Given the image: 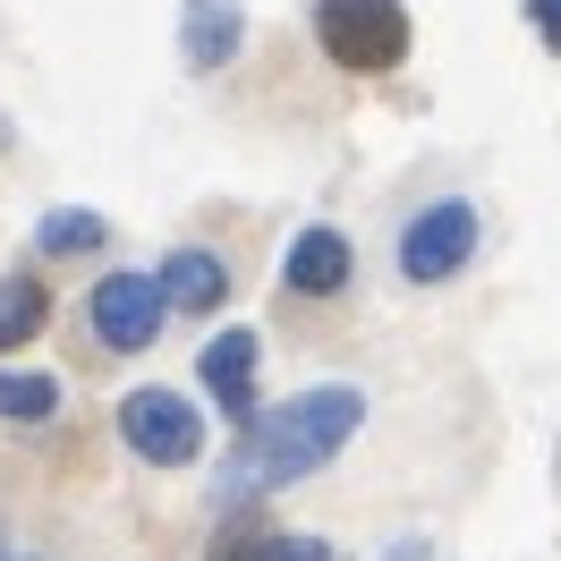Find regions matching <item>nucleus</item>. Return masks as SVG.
I'll list each match as a JSON object with an SVG mask.
<instances>
[{
  "mask_svg": "<svg viewBox=\"0 0 561 561\" xmlns=\"http://www.w3.org/2000/svg\"><path fill=\"white\" fill-rule=\"evenodd\" d=\"M357 425H366V391H350V383H323V391L280 400V409H255L239 425V451L221 459V493L239 502V493L298 485V477H316V468L341 459V443Z\"/></svg>",
  "mask_w": 561,
  "mask_h": 561,
  "instance_id": "obj_1",
  "label": "nucleus"
},
{
  "mask_svg": "<svg viewBox=\"0 0 561 561\" xmlns=\"http://www.w3.org/2000/svg\"><path fill=\"white\" fill-rule=\"evenodd\" d=\"M316 35L341 69L375 77L409 51V9L400 0H316Z\"/></svg>",
  "mask_w": 561,
  "mask_h": 561,
  "instance_id": "obj_2",
  "label": "nucleus"
},
{
  "mask_svg": "<svg viewBox=\"0 0 561 561\" xmlns=\"http://www.w3.org/2000/svg\"><path fill=\"white\" fill-rule=\"evenodd\" d=\"M119 443H128L145 468H187V459H205V417H196V400L145 383V391L119 400Z\"/></svg>",
  "mask_w": 561,
  "mask_h": 561,
  "instance_id": "obj_3",
  "label": "nucleus"
},
{
  "mask_svg": "<svg viewBox=\"0 0 561 561\" xmlns=\"http://www.w3.org/2000/svg\"><path fill=\"white\" fill-rule=\"evenodd\" d=\"M162 316H171V307H162V280H153V273H103L94 289H85V332H94L111 357L153 350Z\"/></svg>",
  "mask_w": 561,
  "mask_h": 561,
  "instance_id": "obj_4",
  "label": "nucleus"
},
{
  "mask_svg": "<svg viewBox=\"0 0 561 561\" xmlns=\"http://www.w3.org/2000/svg\"><path fill=\"white\" fill-rule=\"evenodd\" d=\"M477 255V205L468 196H434V205L409 213V230H400V273L409 280H451L459 264Z\"/></svg>",
  "mask_w": 561,
  "mask_h": 561,
  "instance_id": "obj_5",
  "label": "nucleus"
},
{
  "mask_svg": "<svg viewBox=\"0 0 561 561\" xmlns=\"http://www.w3.org/2000/svg\"><path fill=\"white\" fill-rule=\"evenodd\" d=\"M239 43H247L239 0H187V9H179V60H187V69H230Z\"/></svg>",
  "mask_w": 561,
  "mask_h": 561,
  "instance_id": "obj_6",
  "label": "nucleus"
},
{
  "mask_svg": "<svg viewBox=\"0 0 561 561\" xmlns=\"http://www.w3.org/2000/svg\"><path fill=\"white\" fill-rule=\"evenodd\" d=\"M255 357H264V341H255V332H213V350L196 357V366H205V391L213 400H221V409H230V417H255Z\"/></svg>",
  "mask_w": 561,
  "mask_h": 561,
  "instance_id": "obj_7",
  "label": "nucleus"
},
{
  "mask_svg": "<svg viewBox=\"0 0 561 561\" xmlns=\"http://www.w3.org/2000/svg\"><path fill=\"white\" fill-rule=\"evenodd\" d=\"M153 280H162V307H179V316H213L230 298V264L213 247H171Z\"/></svg>",
  "mask_w": 561,
  "mask_h": 561,
  "instance_id": "obj_8",
  "label": "nucleus"
},
{
  "mask_svg": "<svg viewBox=\"0 0 561 561\" xmlns=\"http://www.w3.org/2000/svg\"><path fill=\"white\" fill-rule=\"evenodd\" d=\"M280 280L298 289V298H332V289H350V239L341 230H298L289 255H280Z\"/></svg>",
  "mask_w": 561,
  "mask_h": 561,
  "instance_id": "obj_9",
  "label": "nucleus"
},
{
  "mask_svg": "<svg viewBox=\"0 0 561 561\" xmlns=\"http://www.w3.org/2000/svg\"><path fill=\"white\" fill-rule=\"evenodd\" d=\"M43 316H51L43 280H26V273H9V280H0V350H26V341L43 332Z\"/></svg>",
  "mask_w": 561,
  "mask_h": 561,
  "instance_id": "obj_10",
  "label": "nucleus"
},
{
  "mask_svg": "<svg viewBox=\"0 0 561 561\" xmlns=\"http://www.w3.org/2000/svg\"><path fill=\"white\" fill-rule=\"evenodd\" d=\"M103 239H111V221H103V213H85V205H60V213H43V221H35L43 255H94Z\"/></svg>",
  "mask_w": 561,
  "mask_h": 561,
  "instance_id": "obj_11",
  "label": "nucleus"
},
{
  "mask_svg": "<svg viewBox=\"0 0 561 561\" xmlns=\"http://www.w3.org/2000/svg\"><path fill=\"white\" fill-rule=\"evenodd\" d=\"M0 417H18V425L60 417V383L51 375H0Z\"/></svg>",
  "mask_w": 561,
  "mask_h": 561,
  "instance_id": "obj_12",
  "label": "nucleus"
},
{
  "mask_svg": "<svg viewBox=\"0 0 561 561\" xmlns=\"http://www.w3.org/2000/svg\"><path fill=\"white\" fill-rule=\"evenodd\" d=\"M213 561H332L316 536H230Z\"/></svg>",
  "mask_w": 561,
  "mask_h": 561,
  "instance_id": "obj_13",
  "label": "nucleus"
},
{
  "mask_svg": "<svg viewBox=\"0 0 561 561\" xmlns=\"http://www.w3.org/2000/svg\"><path fill=\"white\" fill-rule=\"evenodd\" d=\"M527 18H536V35H545V51H561V0H527Z\"/></svg>",
  "mask_w": 561,
  "mask_h": 561,
  "instance_id": "obj_14",
  "label": "nucleus"
}]
</instances>
